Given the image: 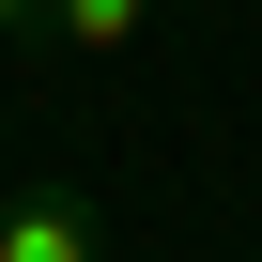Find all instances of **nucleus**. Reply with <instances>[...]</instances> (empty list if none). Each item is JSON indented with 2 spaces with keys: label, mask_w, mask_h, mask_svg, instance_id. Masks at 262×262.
Instances as JSON below:
<instances>
[{
  "label": "nucleus",
  "mask_w": 262,
  "mask_h": 262,
  "mask_svg": "<svg viewBox=\"0 0 262 262\" xmlns=\"http://www.w3.org/2000/svg\"><path fill=\"white\" fill-rule=\"evenodd\" d=\"M0 262H108V216L77 185H16L0 201Z\"/></svg>",
  "instance_id": "nucleus-1"
},
{
  "label": "nucleus",
  "mask_w": 262,
  "mask_h": 262,
  "mask_svg": "<svg viewBox=\"0 0 262 262\" xmlns=\"http://www.w3.org/2000/svg\"><path fill=\"white\" fill-rule=\"evenodd\" d=\"M155 31V0H47V47H77V62H123Z\"/></svg>",
  "instance_id": "nucleus-2"
},
{
  "label": "nucleus",
  "mask_w": 262,
  "mask_h": 262,
  "mask_svg": "<svg viewBox=\"0 0 262 262\" xmlns=\"http://www.w3.org/2000/svg\"><path fill=\"white\" fill-rule=\"evenodd\" d=\"M31 31H47V0H0V47H31Z\"/></svg>",
  "instance_id": "nucleus-3"
}]
</instances>
